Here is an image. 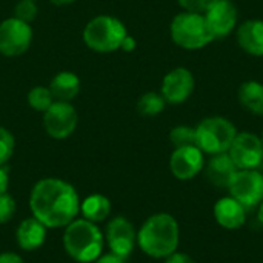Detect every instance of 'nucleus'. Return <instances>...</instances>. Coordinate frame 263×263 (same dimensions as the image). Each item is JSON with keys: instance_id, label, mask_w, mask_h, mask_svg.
Instances as JSON below:
<instances>
[{"instance_id": "f257e3e1", "label": "nucleus", "mask_w": 263, "mask_h": 263, "mask_svg": "<svg viewBox=\"0 0 263 263\" xmlns=\"http://www.w3.org/2000/svg\"><path fill=\"white\" fill-rule=\"evenodd\" d=\"M32 216L46 228L69 225L80 211L76 188L60 179H43L37 182L29 196Z\"/></svg>"}, {"instance_id": "f03ea898", "label": "nucleus", "mask_w": 263, "mask_h": 263, "mask_svg": "<svg viewBox=\"0 0 263 263\" xmlns=\"http://www.w3.org/2000/svg\"><path fill=\"white\" fill-rule=\"evenodd\" d=\"M180 228L177 220L168 213L153 214L145 220L137 233L139 248L153 259H166L177 251Z\"/></svg>"}, {"instance_id": "7ed1b4c3", "label": "nucleus", "mask_w": 263, "mask_h": 263, "mask_svg": "<svg viewBox=\"0 0 263 263\" xmlns=\"http://www.w3.org/2000/svg\"><path fill=\"white\" fill-rule=\"evenodd\" d=\"M63 247L71 259L79 263L96 262L102 256L103 236L96 223L80 219L66 225Z\"/></svg>"}, {"instance_id": "20e7f679", "label": "nucleus", "mask_w": 263, "mask_h": 263, "mask_svg": "<svg viewBox=\"0 0 263 263\" xmlns=\"http://www.w3.org/2000/svg\"><path fill=\"white\" fill-rule=\"evenodd\" d=\"M171 39L183 49H200L210 45L216 37L200 12H182L171 22Z\"/></svg>"}, {"instance_id": "39448f33", "label": "nucleus", "mask_w": 263, "mask_h": 263, "mask_svg": "<svg viewBox=\"0 0 263 263\" xmlns=\"http://www.w3.org/2000/svg\"><path fill=\"white\" fill-rule=\"evenodd\" d=\"M128 35L125 25L111 15L94 17L83 31V40L96 52H112L120 49L123 39Z\"/></svg>"}, {"instance_id": "423d86ee", "label": "nucleus", "mask_w": 263, "mask_h": 263, "mask_svg": "<svg viewBox=\"0 0 263 263\" xmlns=\"http://www.w3.org/2000/svg\"><path fill=\"white\" fill-rule=\"evenodd\" d=\"M236 136L237 129L228 119L208 117L196 126V146L211 156L228 153Z\"/></svg>"}, {"instance_id": "0eeeda50", "label": "nucleus", "mask_w": 263, "mask_h": 263, "mask_svg": "<svg viewBox=\"0 0 263 263\" xmlns=\"http://www.w3.org/2000/svg\"><path fill=\"white\" fill-rule=\"evenodd\" d=\"M228 190L231 197L247 210L256 208L263 202V173L259 170H239Z\"/></svg>"}, {"instance_id": "6e6552de", "label": "nucleus", "mask_w": 263, "mask_h": 263, "mask_svg": "<svg viewBox=\"0 0 263 263\" xmlns=\"http://www.w3.org/2000/svg\"><path fill=\"white\" fill-rule=\"evenodd\" d=\"M237 170H257L263 165V142L253 133H237L230 149Z\"/></svg>"}, {"instance_id": "1a4fd4ad", "label": "nucleus", "mask_w": 263, "mask_h": 263, "mask_svg": "<svg viewBox=\"0 0 263 263\" xmlns=\"http://www.w3.org/2000/svg\"><path fill=\"white\" fill-rule=\"evenodd\" d=\"M32 40V29L15 17L6 18L0 23V54L15 57L28 51Z\"/></svg>"}, {"instance_id": "9d476101", "label": "nucleus", "mask_w": 263, "mask_h": 263, "mask_svg": "<svg viewBox=\"0 0 263 263\" xmlns=\"http://www.w3.org/2000/svg\"><path fill=\"white\" fill-rule=\"evenodd\" d=\"M43 126L48 136L62 140L69 137L77 126V112L69 102L52 103L43 116Z\"/></svg>"}, {"instance_id": "9b49d317", "label": "nucleus", "mask_w": 263, "mask_h": 263, "mask_svg": "<svg viewBox=\"0 0 263 263\" xmlns=\"http://www.w3.org/2000/svg\"><path fill=\"white\" fill-rule=\"evenodd\" d=\"M203 153L197 146L176 148L170 159V170L173 176L179 180L194 179L203 170Z\"/></svg>"}, {"instance_id": "f8f14e48", "label": "nucleus", "mask_w": 263, "mask_h": 263, "mask_svg": "<svg viewBox=\"0 0 263 263\" xmlns=\"http://www.w3.org/2000/svg\"><path fill=\"white\" fill-rule=\"evenodd\" d=\"M106 242L111 253L128 257L137 242V234L133 223L125 217H114L106 227Z\"/></svg>"}, {"instance_id": "ddd939ff", "label": "nucleus", "mask_w": 263, "mask_h": 263, "mask_svg": "<svg viewBox=\"0 0 263 263\" xmlns=\"http://www.w3.org/2000/svg\"><path fill=\"white\" fill-rule=\"evenodd\" d=\"M194 91V76L186 68L170 71L162 82V96L165 102L179 105L190 99Z\"/></svg>"}, {"instance_id": "4468645a", "label": "nucleus", "mask_w": 263, "mask_h": 263, "mask_svg": "<svg viewBox=\"0 0 263 263\" xmlns=\"http://www.w3.org/2000/svg\"><path fill=\"white\" fill-rule=\"evenodd\" d=\"M216 39L228 35L237 25V8L231 0H217L205 14Z\"/></svg>"}, {"instance_id": "2eb2a0df", "label": "nucleus", "mask_w": 263, "mask_h": 263, "mask_svg": "<svg viewBox=\"0 0 263 263\" xmlns=\"http://www.w3.org/2000/svg\"><path fill=\"white\" fill-rule=\"evenodd\" d=\"M214 219L216 222L230 231L242 228L247 222V208L237 202L234 197H222L214 205Z\"/></svg>"}, {"instance_id": "dca6fc26", "label": "nucleus", "mask_w": 263, "mask_h": 263, "mask_svg": "<svg viewBox=\"0 0 263 263\" xmlns=\"http://www.w3.org/2000/svg\"><path fill=\"white\" fill-rule=\"evenodd\" d=\"M237 171L239 170L234 165V162L228 153L214 154L205 168V174H206L208 182L217 188H228Z\"/></svg>"}, {"instance_id": "f3484780", "label": "nucleus", "mask_w": 263, "mask_h": 263, "mask_svg": "<svg viewBox=\"0 0 263 263\" xmlns=\"http://www.w3.org/2000/svg\"><path fill=\"white\" fill-rule=\"evenodd\" d=\"M15 239L23 251H34L45 243L46 227L35 217L25 219L15 231Z\"/></svg>"}, {"instance_id": "a211bd4d", "label": "nucleus", "mask_w": 263, "mask_h": 263, "mask_svg": "<svg viewBox=\"0 0 263 263\" xmlns=\"http://www.w3.org/2000/svg\"><path fill=\"white\" fill-rule=\"evenodd\" d=\"M237 42L240 48L251 55H263V22L247 20L237 29Z\"/></svg>"}, {"instance_id": "6ab92c4d", "label": "nucleus", "mask_w": 263, "mask_h": 263, "mask_svg": "<svg viewBox=\"0 0 263 263\" xmlns=\"http://www.w3.org/2000/svg\"><path fill=\"white\" fill-rule=\"evenodd\" d=\"M49 91L57 102H71L80 91V80L74 72H59L49 85Z\"/></svg>"}, {"instance_id": "aec40b11", "label": "nucleus", "mask_w": 263, "mask_h": 263, "mask_svg": "<svg viewBox=\"0 0 263 263\" xmlns=\"http://www.w3.org/2000/svg\"><path fill=\"white\" fill-rule=\"evenodd\" d=\"M240 105L256 116H263V85L256 80H248L239 88Z\"/></svg>"}, {"instance_id": "412c9836", "label": "nucleus", "mask_w": 263, "mask_h": 263, "mask_svg": "<svg viewBox=\"0 0 263 263\" xmlns=\"http://www.w3.org/2000/svg\"><path fill=\"white\" fill-rule=\"evenodd\" d=\"M80 211L83 217L92 223L105 220L111 213V202L102 194H91L80 203Z\"/></svg>"}, {"instance_id": "4be33fe9", "label": "nucleus", "mask_w": 263, "mask_h": 263, "mask_svg": "<svg viewBox=\"0 0 263 263\" xmlns=\"http://www.w3.org/2000/svg\"><path fill=\"white\" fill-rule=\"evenodd\" d=\"M165 99L162 94H157V92H146L143 94L139 102H137V111L142 114V116H157L160 114L163 109H165Z\"/></svg>"}, {"instance_id": "5701e85b", "label": "nucleus", "mask_w": 263, "mask_h": 263, "mask_svg": "<svg viewBox=\"0 0 263 263\" xmlns=\"http://www.w3.org/2000/svg\"><path fill=\"white\" fill-rule=\"evenodd\" d=\"M52 99L54 97H52L49 88H45V86H35L28 94V102H29L31 108L35 111H42V112H45L54 103Z\"/></svg>"}, {"instance_id": "b1692460", "label": "nucleus", "mask_w": 263, "mask_h": 263, "mask_svg": "<svg viewBox=\"0 0 263 263\" xmlns=\"http://www.w3.org/2000/svg\"><path fill=\"white\" fill-rule=\"evenodd\" d=\"M170 140L176 148L182 146H196V128L190 126H176L170 133Z\"/></svg>"}, {"instance_id": "393cba45", "label": "nucleus", "mask_w": 263, "mask_h": 263, "mask_svg": "<svg viewBox=\"0 0 263 263\" xmlns=\"http://www.w3.org/2000/svg\"><path fill=\"white\" fill-rule=\"evenodd\" d=\"M35 15H37V5L34 0H20L14 8V17L25 23L32 22Z\"/></svg>"}, {"instance_id": "a878e982", "label": "nucleus", "mask_w": 263, "mask_h": 263, "mask_svg": "<svg viewBox=\"0 0 263 263\" xmlns=\"http://www.w3.org/2000/svg\"><path fill=\"white\" fill-rule=\"evenodd\" d=\"M12 153H14V137L8 129L0 128V166H3L11 159Z\"/></svg>"}, {"instance_id": "bb28decb", "label": "nucleus", "mask_w": 263, "mask_h": 263, "mask_svg": "<svg viewBox=\"0 0 263 263\" xmlns=\"http://www.w3.org/2000/svg\"><path fill=\"white\" fill-rule=\"evenodd\" d=\"M15 214V200L9 194H0V225L8 223Z\"/></svg>"}, {"instance_id": "cd10ccee", "label": "nucleus", "mask_w": 263, "mask_h": 263, "mask_svg": "<svg viewBox=\"0 0 263 263\" xmlns=\"http://www.w3.org/2000/svg\"><path fill=\"white\" fill-rule=\"evenodd\" d=\"M179 5L190 12H206L217 0H177Z\"/></svg>"}, {"instance_id": "c85d7f7f", "label": "nucleus", "mask_w": 263, "mask_h": 263, "mask_svg": "<svg viewBox=\"0 0 263 263\" xmlns=\"http://www.w3.org/2000/svg\"><path fill=\"white\" fill-rule=\"evenodd\" d=\"M165 263H197L191 256L185 254V253H173L171 256H168L165 259Z\"/></svg>"}, {"instance_id": "c756f323", "label": "nucleus", "mask_w": 263, "mask_h": 263, "mask_svg": "<svg viewBox=\"0 0 263 263\" xmlns=\"http://www.w3.org/2000/svg\"><path fill=\"white\" fill-rule=\"evenodd\" d=\"M125 260H126V259L122 257V256H117V254H114V253H108V254H105V256H100L94 263H126Z\"/></svg>"}, {"instance_id": "7c9ffc66", "label": "nucleus", "mask_w": 263, "mask_h": 263, "mask_svg": "<svg viewBox=\"0 0 263 263\" xmlns=\"http://www.w3.org/2000/svg\"><path fill=\"white\" fill-rule=\"evenodd\" d=\"M0 263H25L23 259L14 253H3L0 254Z\"/></svg>"}, {"instance_id": "2f4dec72", "label": "nucleus", "mask_w": 263, "mask_h": 263, "mask_svg": "<svg viewBox=\"0 0 263 263\" xmlns=\"http://www.w3.org/2000/svg\"><path fill=\"white\" fill-rule=\"evenodd\" d=\"M9 185V179H8V171L6 168L0 166V194H5Z\"/></svg>"}, {"instance_id": "473e14b6", "label": "nucleus", "mask_w": 263, "mask_h": 263, "mask_svg": "<svg viewBox=\"0 0 263 263\" xmlns=\"http://www.w3.org/2000/svg\"><path fill=\"white\" fill-rule=\"evenodd\" d=\"M123 51H126V52H129V51H133L134 48H136V40L133 39V37H129V35H126L125 39H123V42H122V46H120Z\"/></svg>"}, {"instance_id": "72a5a7b5", "label": "nucleus", "mask_w": 263, "mask_h": 263, "mask_svg": "<svg viewBox=\"0 0 263 263\" xmlns=\"http://www.w3.org/2000/svg\"><path fill=\"white\" fill-rule=\"evenodd\" d=\"M54 5H69V3H72V2H76V0H51Z\"/></svg>"}, {"instance_id": "f704fd0d", "label": "nucleus", "mask_w": 263, "mask_h": 263, "mask_svg": "<svg viewBox=\"0 0 263 263\" xmlns=\"http://www.w3.org/2000/svg\"><path fill=\"white\" fill-rule=\"evenodd\" d=\"M257 217H259V222L263 225V202L259 205V213H257Z\"/></svg>"}, {"instance_id": "c9c22d12", "label": "nucleus", "mask_w": 263, "mask_h": 263, "mask_svg": "<svg viewBox=\"0 0 263 263\" xmlns=\"http://www.w3.org/2000/svg\"><path fill=\"white\" fill-rule=\"evenodd\" d=\"M262 142H263V134H262Z\"/></svg>"}]
</instances>
